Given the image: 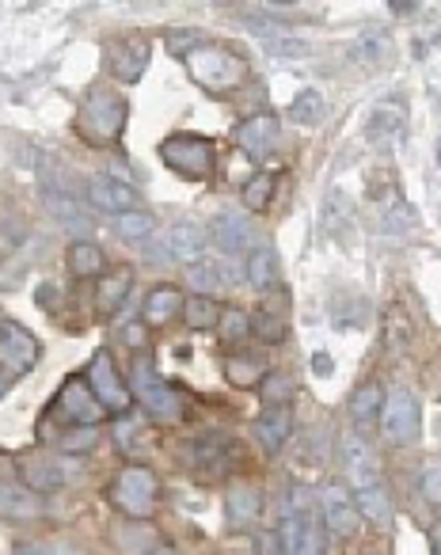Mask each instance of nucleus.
<instances>
[{"label": "nucleus", "instance_id": "10", "mask_svg": "<svg viewBox=\"0 0 441 555\" xmlns=\"http://www.w3.org/2000/svg\"><path fill=\"white\" fill-rule=\"evenodd\" d=\"M88 384H92V392L99 396V403L107 407V415H122L130 407V392L118 384L111 350H99L96 358H92V365H88Z\"/></svg>", "mask_w": 441, "mask_h": 555}, {"label": "nucleus", "instance_id": "22", "mask_svg": "<svg viewBox=\"0 0 441 555\" xmlns=\"http://www.w3.org/2000/svg\"><path fill=\"white\" fill-rule=\"evenodd\" d=\"M168 251L172 255H179V259H187V263H198V255L206 251V229L202 225H194V221H179V225H172V232H168Z\"/></svg>", "mask_w": 441, "mask_h": 555}, {"label": "nucleus", "instance_id": "43", "mask_svg": "<svg viewBox=\"0 0 441 555\" xmlns=\"http://www.w3.org/2000/svg\"><path fill=\"white\" fill-rule=\"evenodd\" d=\"M122 335H126V343H130V339H134V346H141V327H126V331H122Z\"/></svg>", "mask_w": 441, "mask_h": 555}, {"label": "nucleus", "instance_id": "23", "mask_svg": "<svg viewBox=\"0 0 441 555\" xmlns=\"http://www.w3.org/2000/svg\"><path fill=\"white\" fill-rule=\"evenodd\" d=\"M107 270V255L99 244L92 240H77L73 248H69V274L73 278H99Z\"/></svg>", "mask_w": 441, "mask_h": 555}, {"label": "nucleus", "instance_id": "4", "mask_svg": "<svg viewBox=\"0 0 441 555\" xmlns=\"http://www.w3.org/2000/svg\"><path fill=\"white\" fill-rule=\"evenodd\" d=\"M107 498L126 517H153L156 510V476L149 468H122L115 483L107 487Z\"/></svg>", "mask_w": 441, "mask_h": 555}, {"label": "nucleus", "instance_id": "17", "mask_svg": "<svg viewBox=\"0 0 441 555\" xmlns=\"http://www.w3.org/2000/svg\"><path fill=\"white\" fill-rule=\"evenodd\" d=\"M293 434V411L289 407H267L259 419H255V438L267 453H278Z\"/></svg>", "mask_w": 441, "mask_h": 555}, {"label": "nucleus", "instance_id": "16", "mask_svg": "<svg viewBox=\"0 0 441 555\" xmlns=\"http://www.w3.org/2000/svg\"><path fill=\"white\" fill-rule=\"evenodd\" d=\"M286 293H274L267 305L259 308V316H251V335L259 339V343H282L286 339Z\"/></svg>", "mask_w": 441, "mask_h": 555}, {"label": "nucleus", "instance_id": "37", "mask_svg": "<svg viewBox=\"0 0 441 555\" xmlns=\"http://www.w3.org/2000/svg\"><path fill=\"white\" fill-rule=\"evenodd\" d=\"M96 441H99L96 426H77V430H65V438H61L58 445L65 449V453H88Z\"/></svg>", "mask_w": 441, "mask_h": 555}, {"label": "nucleus", "instance_id": "9", "mask_svg": "<svg viewBox=\"0 0 441 555\" xmlns=\"http://www.w3.org/2000/svg\"><path fill=\"white\" fill-rule=\"evenodd\" d=\"M236 145L251 156V160H270L282 145V126L274 115H251L236 126Z\"/></svg>", "mask_w": 441, "mask_h": 555}, {"label": "nucleus", "instance_id": "28", "mask_svg": "<svg viewBox=\"0 0 441 555\" xmlns=\"http://www.w3.org/2000/svg\"><path fill=\"white\" fill-rule=\"evenodd\" d=\"M187 282H191L194 297H213V293H221V286H225V274H221V267L217 263H191V270H187Z\"/></svg>", "mask_w": 441, "mask_h": 555}, {"label": "nucleus", "instance_id": "3", "mask_svg": "<svg viewBox=\"0 0 441 555\" xmlns=\"http://www.w3.org/2000/svg\"><path fill=\"white\" fill-rule=\"evenodd\" d=\"M160 160L183 179H206L213 172V141L198 134H172L160 141Z\"/></svg>", "mask_w": 441, "mask_h": 555}, {"label": "nucleus", "instance_id": "19", "mask_svg": "<svg viewBox=\"0 0 441 555\" xmlns=\"http://www.w3.org/2000/svg\"><path fill=\"white\" fill-rule=\"evenodd\" d=\"M259 510H263V495L255 487H232L229 495H225V514H229V521L236 529L255 525Z\"/></svg>", "mask_w": 441, "mask_h": 555}, {"label": "nucleus", "instance_id": "5", "mask_svg": "<svg viewBox=\"0 0 441 555\" xmlns=\"http://www.w3.org/2000/svg\"><path fill=\"white\" fill-rule=\"evenodd\" d=\"M381 430H384V438L396 441V445H411V441H419V430H422L419 403H415V396H411L407 388H392V392L384 396Z\"/></svg>", "mask_w": 441, "mask_h": 555}, {"label": "nucleus", "instance_id": "36", "mask_svg": "<svg viewBox=\"0 0 441 555\" xmlns=\"http://www.w3.org/2000/svg\"><path fill=\"white\" fill-rule=\"evenodd\" d=\"M289 115L297 118V122H320L324 118V99H320V92H301L297 96V103L289 107Z\"/></svg>", "mask_w": 441, "mask_h": 555}, {"label": "nucleus", "instance_id": "38", "mask_svg": "<svg viewBox=\"0 0 441 555\" xmlns=\"http://www.w3.org/2000/svg\"><path fill=\"white\" fill-rule=\"evenodd\" d=\"M422 495L430 498V502H438L441 506V457L426 460V468H422Z\"/></svg>", "mask_w": 441, "mask_h": 555}, {"label": "nucleus", "instance_id": "42", "mask_svg": "<svg viewBox=\"0 0 441 555\" xmlns=\"http://www.w3.org/2000/svg\"><path fill=\"white\" fill-rule=\"evenodd\" d=\"M16 555H46L39 548V544H20V548H16Z\"/></svg>", "mask_w": 441, "mask_h": 555}, {"label": "nucleus", "instance_id": "14", "mask_svg": "<svg viewBox=\"0 0 441 555\" xmlns=\"http://www.w3.org/2000/svg\"><path fill=\"white\" fill-rule=\"evenodd\" d=\"M88 198H92L96 210L107 213H130L137 206V191L130 183H118L115 175H96L88 183Z\"/></svg>", "mask_w": 441, "mask_h": 555}, {"label": "nucleus", "instance_id": "45", "mask_svg": "<svg viewBox=\"0 0 441 555\" xmlns=\"http://www.w3.org/2000/svg\"><path fill=\"white\" fill-rule=\"evenodd\" d=\"M0 396H4V377H0Z\"/></svg>", "mask_w": 441, "mask_h": 555}, {"label": "nucleus", "instance_id": "6", "mask_svg": "<svg viewBox=\"0 0 441 555\" xmlns=\"http://www.w3.org/2000/svg\"><path fill=\"white\" fill-rule=\"evenodd\" d=\"M54 411L65 415L69 422H80V426H96L99 419H107V407L99 403V396L92 392V384L84 381V377H69L65 381V388L54 400Z\"/></svg>", "mask_w": 441, "mask_h": 555}, {"label": "nucleus", "instance_id": "44", "mask_svg": "<svg viewBox=\"0 0 441 555\" xmlns=\"http://www.w3.org/2000/svg\"><path fill=\"white\" fill-rule=\"evenodd\" d=\"M153 555H172V552H168V548H160V552H153Z\"/></svg>", "mask_w": 441, "mask_h": 555}, {"label": "nucleus", "instance_id": "7", "mask_svg": "<svg viewBox=\"0 0 441 555\" xmlns=\"http://www.w3.org/2000/svg\"><path fill=\"white\" fill-rule=\"evenodd\" d=\"M278 540H282V555H324L327 548L324 525L312 514H305V510L282 517Z\"/></svg>", "mask_w": 441, "mask_h": 555}, {"label": "nucleus", "instance_id": "30", "mask_svg": "<svg viewBox=\"0 0 441 555\" xmlns=\"http://www.w3.org/2000/svg\"><path fill=\"white\" fill-rule=\"evenodd\" d=\"M274 187H278V175L274 172H259L248 179V187H244V206L251 213H263L270 206V198H274Z\"/></svg>", "mask_w": 441, "mask_h": 555}, {"label": "nucleus", "instance_id": "39", "mask_svg": "<svg viewBox=\"0 0 441 555\" xmlns=\"http://www.w3.org/2000/svg\"><path fill=\"white\" fill-rule=\"evenodd\" d=\"M153 381H160L153 373V358L149 354H141L134 365H130V384H134V392H141V388H149Z\"/></svg>", "mask_w": 441, "mask_h": 555}, {"label": "nucleus", "instance_id": "8", "mask_svg": "<svg viewBox=\"0 0 441 555\" xmlns=\"http://www.w3.org/2000/svg\"><path fill=\"white\" fill-rule=\"evenodd\" d=\"M0 362L8 365V373H16V377L31 373L39 362V339L27 327L4 320L0 324Z\"/></svg>", "mask_w": 441, "mask_h": 555}, {"label": "nucleus", "instance_id": "41", "mask_svg": "<svg viewBox=\"0 0 441 555\" xmlns=\"http://www.w3.org/2000/svg\"><path fill=\"white\" fill-rule=\"evenodd\" d=\"M312 365L320 369V377H327V369H331V358H324V354H316V358H312Z\"/></svg>", "mask_w": 441, "mask_h": 555}, {"label": "nucleus", "instance_id": "20", "mask_svg": "<svg viewBox=\"0 0 441 555\" xmlns=\"http://www.w3.org/2000/svg\"><path fill=\"white\" fill-rule=\"evenodd\" d=\"M381 411H384V392L381 384H362L354 396H350V415H354V422L362 426V430H373L377 422H381Z\"/></svg>", "mask_w": 441, "mask_h": 555}, {"label": "nucleus", "instance_id": "15", "mask_svg": "<svg viewBox=\"0 0 441 555\" xmlns=\"http://www.w3.org/2000/svg\"><path fill=\"white\" fill-rule=\"evenodd\" d=\"M145 65H149V42L145 39H126L111 46V73L118 80L134 84V80H141Z\"/></svg>", "mask_w": 441, "mask_h": 555}, {"label": "nucleus", "instance_id": "11", "mask_svg": "<svg viewBox=\"0 0 441 555\" xmlns=\"http://www.w3.org/2000/svg\"><path fill=\"white\" fill-rule=\"evenodd\" d=\"M339 453H343L346 479H350V487H354V491H362V487H373V483H381V476H377V457H373V449L365 445V438H358V434L343 438Z\"/></svg>", "mask_w": 441, "mask_h": 555}, {"label": "nucleus", "instance_id": "24", "mask_svg": "<svg viewBox=\"0 0 441 555\" xmlns=\"http://www.w3.org/2000/svg\"><path fill=\"white\" fill-rule=\"evenodd\" d=\"M213 236H217L221 251H244L251 248V221H240L236 213H225V217L213 221Z\"/></svg>", "mask_w": 441, "mask_h": 555}, {"label": "nucleus", "instance_id": "32", "mask_svg": "<svg viewBox=\"0 0 441 555\" xmlns=\"http://www.w3.org/2000/svg\"><path fill=\"white\" fill-rule=\"evenodd\" d=\"M293 388H297V384L289 381L286 373H278V369H270L267 377L259 381V396H263V403H270V407H286L289 396H293Z\"/></svg>", "mask_w": 441, "mask_h": 555}, {"label": "nucleus", "instance_id": "26", "mask_svg": "<svg viewBox=\"0 0 441 555\" xmlns=\"http://www.w3.org/2000/svg\"><path fill=\"white\" fill-rule=\"evenodd\" d=\"M175 312H183V293L172 286H160L145 297V320L149 324H168Z\"/></svg>", "mask_w": 441, "mask_h": 555}, {"label": "nucleus", "instance_id": "34", "mask_svg": "<svg viewBox=\"0 0 441 555\" xmlns=\"http://www.w3.org/2000/svg\"><path fill=\"white\" fill-rule=\"evenodd\" d=\"M115 229H118V236H122V240H145V236L156 229V221L149 217V213L130 210V213H118Z\"/></svg>", "mask_w": 441, "mask_h": 555}, {"label": "nucleus", "instance_id": "1", "mask_svg": "<svg viewBox=\"0 0 441 555\" xmlns=\"http://www.w3.org/2000/svg\"><path fill=\"white\" fill-rule=\"evenodd\" d=\"M187 73L194 84H202L206 92H236L248 80V61L240 58L229 46H213V42H198L187 54Z\"/></svg>", "mask_w": 441, "mask_h": 555}, {"label": "nucleus", "instance_id": "2", "mask_svg": "<svg viewBox=\"0 0 441 555\" xmlns=\"http://www.w3.org/2000/svg\"><path fill=\"white\" fill-rule=\"evenodd\" d=\"M126 118H130V107L126 99L107 96V92H96V96L84 99L77 115V134L92 145H115L122 130H126Z\"/></svg>", "mask_w": 441, "mask_h": 555}, {"label": "nucleus", "instance_id": "29", "mask_svg": "<svg viewBox=\"0 0 441 555\" xmlns=\"http://www.w3.org/2000/svg\"><path fill=\"white\" fill-rule=\"evenodd\" d=\"M130 289H134V274H130V270H115V274H107V278L99 282V308H103V312H115Z\"/></svg>", "mask_w": 441, "mask_h": 555}, {"label": "nucleus", "instance_id": "21", "mask_svg": "<svg viewBox=\"0 0 441 555\" xmlns=\"http://www.w3.org/2000/svg\"><path fill=\"white\" fill-rule=\"evenodd\" d=\"M248 282L259 289V293H270V289L282 286V263H278V255H274L270 248L251 251V259H248Z\"/></svg>", "mask_w": 441, "mask_h": 555}, {"label": "nucleus", "instance_id": "46", "mask_svg": "<svg viewBox=\"0 0 441 555\" xmlns=\"http://www.w3.org/2000/svg\"><path fill=\"white\" fill-rule=\"evenodd\" d=\"M438 164H441V149H438Z\"/></svg>", "mask_w": 441, "mask_h": 555}, {"label": "nucleus", "instance_id": "18", "mask_svg": "<svg viewBox=\"0 0 441 555\" xmlns=\"http://www.w3.org/2000/svg\"><path fill=\"white\" fill-rule=\"evenodd\" d=\"M20 479L27 483V491H35V495H54L61 483H65V472H61L54 460L27 457L20 464Z\"/></svg>", "mask_w": 441, "mask_h": 555}, {"label": "nucleus", "instance_id": "13", "mask_svg": "<svg viewBox=\"0 0 441 555\" xmlns=\"http://www.w3.org/2000/svg\"><path fill=\"white\" fill-rule=\"evenodd\" d=\"M137 403H141L156 422H179L187 415V396L164 381H153L149 388H141V392H137Z\"/></svg>", "mask_w": 441, "mask_h": 555}, {"label": "nucleus", "instance_id": "27", "mask_svg": "<svg viewBox=\"0 0 441 555\" xmlns=\"http://www.w3.org/2000/svg\"><path fill=\"white\" fill-rule=\"evenodd\" d=\"M354 506H358V514L369 517L373 525H392V502H388V495H384L381 483L362 487V491L354 495Z\"/></svg>", "mask_w": 441, "mask_h": 555}, {"label": "nucleus", "instance_id": "33", "mask_svg": "<svg viewBox=\"0 0 441 555\" xmlns=\"http://www.w3.org/2000/svg\"><path fill=\"white\" fill-rule=\"evenodd\" d=\"M217 327H221V339H225V343H244L251 335V316L244 308H225Z\"/></svg>", "mask_w": 441, "mask_h": 555}, {"label": "nucleus", "instance_id": "31", "mask_svg": "<svg viewBox=\"0 0 441 555\" xmlns=\"http://www.w3.org/2000/svg\"><path fill=\"white\" fill-rule=\"evenodd\" d=\"M183 316H187V324L194 331H210V327L221 324V305L213 301V297H191L187 305H183Z\"/></svg>", "mask_w": 441, "mask_h": 555}, {"label": "nucleus", "instance_id": "25", "mask_svg": "<svg viewBox=\"0 0 441 555\" xmlns=\"http://www.w3.org/2000/svg\"><path fill=\"white\" fill-rule=\"evenodd\" d=\"M403 130V115L400 111H392V107H377L373 115H369V141L377 145V149H392L396 145V137Z\"/></svg>", "mask_w": 441, "mask_h": 555}, {"label": "nucleus", "instance_id": "35", "mask_svg": "<svg viewBox=\"0 0 441 555\" xmlns=\"http://www.w3.org/2000/svg\"><path fill=\"white\" fill-rule=\"evenodd\" d=\"M225 377H229V384H236V388H251V384H259V362L232 354V358H225Z\"/></svg>", "mask_w": 441, "mask_h": 555}, {"label": "nucleus", "instance_id": "40", "mask_svg": "<svg viewBox=\"0 0 441 555\" xmlns=\"http://www.w3.org/2000/svg\"><path fill=\"white\" fill-rule=\"evenodd\" d=\"M430 548L434 555H441V521H434V529H430Z\"/></svg>", "mask_w": 441, "mask_h": 555}, {"label": "nucleus", "instance_id": "12", "mask_svg": "<svg viewBox=\"0 0 441 555\" xmlns=\"http://www.w3.org/2000/svg\"><path fill=\"white\" fill-rule=\"evenodd\" d=\"M324 521H327V529H331V533H339V536L358 533V521H362V514H358L354 495L346 491L343 483H327L324 487Z\"/></svg>", "mask_w": 441, "mask_h": 555}]
</instances>
